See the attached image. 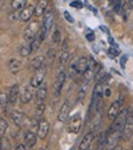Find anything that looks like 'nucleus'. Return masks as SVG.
Wrapping results in <instances>:
<instances>
[{
	"label": "nucleus",
	"instance_id": "1",
	"mask_svg": "<svg viewBox=\"0 0 133 150\" xmlns=\"http://www.w3.org/2000/svg\"><path fill=\"white\" fill-rule=\"evenodd\" d=\"M41 30V26H40V22L35 20V21H30V23L27 25V27L25 28L23 31V40L26 42H31L35 37L38 35Z\"/></svg>",
	"mask_w": 133,
	"mask_h": 150
},
{
	"label": "nucleus",
	"instance_id": "2",
	"mask_svg": "<svg viewBox=\"0 0 133 150\" xmlns=\"http://www.w3.org/2000/svg\"><path fill=\"white\" fill-rule=\"evenodd\" d=\"M129 116V110L128 108H122L121 112L116 116V118L112 121V124L109 130H122L124 122L127 120V117Z\"/></svg>",
	"mask_w": 133,
	"mask_h": 150
},
{
	"label": "nucleus",
	"instance_id": "3",
	"mask_svg": "<svg viewBox=\"0 0 133 150\" xmlns=\"http://www.w3.org/2000/svg\"><path fill=\"white\" fill-rule=\"evenodd\" d=\"M46 73H47L46 65H42L37 70H35L32 78H31V80H30V85L32 86V87H35V89H37V87H38L43 83L44 76H46Z\"/></svg>",
	"mask_w": 133,
	"mask_h": 150
},
{
	"label": "nucleus",
	"instance_id": "4",
	"mask_svg": "<svg viewBox=\"0 0 133 150\" xmlns=\"http://www.w3.org/2000/svg\"><path fill=\"white\" fill-rule=\"evenodd\" d=\"M65 80H67V74L64 70H60L58 74H57V76H55V80H54V83H53V95L58 97L60 95V92H62V89H63V86H64V83H65Z\"/></svg>",
	"mask_w": 133,
	"mask_h": 150
},
{
	"label": "nucleus",
	"instance_id": "5",
	"mask_svg": "<svg viewBox=\"0 0 133 150\" xmlns=\"http://www.w3.org/2000/svg\"><path fill=\"white\" fill-rule=\"evenodd\" d=\"M123 98H117L116 101H113L111 103V106L109 107V110H107V118L111 121H113L116 118V116L121 112V110L123 108Z\"/></svg>",
	"mask_w": 133,
	"mask_h": 150
},
{
	"label": "nucleus",
	"instance_id": "6",
	"mask_svg": "<svg viewBox=\"0 0 133 150\" xmlns=\"http://www.w3.org/2000/svg\"><path fill=\"white\" fill-rule=\"evenodd\" d=\"M53 20H54V12H53V10H47L46 12H44V15H43V21H42V25H41V30L46 35H48L50 28H52Z\"/></svg>",
	"mask_w": 133,
	"mask_h": 150
},
{
	"label": "nucleus",
	"instance_id": "7",
	"mask_svg": "<svg viewBox=\"0 0 133 150\" xmlns=\"http://www.w3.org/2000/svg\"><path fill=\"white\" fill-rule=\"evenodd\" d=\"M121 135L123 140H129L131 137L133 135V116L131 113L124 122V126L121 130Z\"/></svg>",
	"mask_w": 133,
	"mask_h": 150
},
{
	"label": "nucleus",
	"instance_id": "8",
	"mask_svg": "<svg viewBox=\"0 0 133 150\" xmlns=\"http://www.w3.org/2000/svg\"><path fill=\"white\" fill-rule=\"evenodd\" d=\"M68 129L70 133L74 134H78L80 132V128H81V117L79 113L74 115L70 120H68Z\"/></svg>",
	"mask_w": 133,
	"mask_h": 150
},
{
	"label": "nucleus",
	"instance_id": "9",
	"mask_svg": "<svg viewBox=\"0 0 133 150\" xmlns=\"http://www.w3.org/2000/svg\"><path fill=\"white\" fill-rule=\"evenodd\" d=\"M49 129H50V126H49V122L46 120V118H41L40 122H38V129H37V137L40 139H46L47 135L49 133Z\"/></svg>",
	"mask_w": 133,
	"mask_h": 150
},
{
	"label": "nucleus",
	"instance_id": "10",
	"mask_svg": "<svg viewBox=\"0 0 133 150\" xmlns=\"http://www.w3.org/2000/svg\"><path fill=\"white\" fill-rule=\"evenodd\" d=\"M70 110H72V103L69 100H67V101L62 105V107H60V111H59V113H58V121L62 122V123H64L69 120V113H70Z\"/></svg>",
	"mask_w": 133,
	"mask_h": 150
},
{
	"label": "nucleus",
	"instance_id": "11",
	"mask_svg": "<svg viewBox=\"0 0 133 150\" xmlns=\"http://www.w3.org/2000/svg\"><path fill=\"white\" fill-rule=\"evenodd\" d=\"M95 139V132H89L84 135V138L81 139L78 150H89Z\"/></svg>",
	"mask_w": 133,
	"mask_h": 150
},
{
	"label": "nucleus",
	"instance_id": "12",
	"mask_svg": "<svg viewBox=\"0 0 133 150\" xmlns=\"http://www.w3.org/2000/svg\"><path fill=\"white\" fill-rule=\"evenodd\" d=\"M48 95V87L47 85L42 83L38 87H37V92H36V105L37 103H44V100L47 98Z\"/></svg>",
	"mask_w": 133,
	"mask_h": 150
},
{
	"label": "nucleus",
	"instance_id": "13",
	"mask_svg": "<svg viewBox=\"0 0 133 150\" xmlns=\"http://www.w3.org/2000/svg\"><path fill=\"white\" fill-rule=\"evenodd\" d=\"M33 15H35V6L28 4L20 11V20L23 21V22H27V21L31 20V17H32Z\"/></svg>",
	"mask_w": 133,
	"mask_h": 150
},
{
	"label": "nucleus",
	"instance_id": "14",
	"mask_svg": "<svg viewBox=\"0 0 133 150\" xmlns=\"http://www.w3.org/2000/svg\"><path fill=\"white\" fill-rule=\"evenodd\" d=\"M9 105H15L17 102V100L20 98V87H18V85H12L10 87L9 90Z\"/></svg>",
	"mask_w": 133,
	"mask_h": 150
},
{
	"label": "nucleus",
	"instance_id": "15",
	"mask_svg": "<svg viewBox=\"0 0 133 150\" xmlns=\"http://www.w3.org/2000/svg\"><path fill=\"white\" fill-rule=\"evenodd\" d=\"M10 116H11L12 122H14L17 127H21L22 124H23L25 122H26V116H25L21 111H17V110L12 111Z\"/></svg>",
	"mask_w": 133,
	"mask_h": 150
},
{
	"label": "nucleus",
	"instance_id": "16",
	"mask_svg": "<svg viewBox=\"0 0 133 150\" xmlns=\"http://www.w3.org/2000/svg\"><path fill=\"white\" fill-rule=\"evenodd\" d=\"M46 33L43 32L42 30H40V32H38V35H37L35 38L30 42V45H31V48H32V51H37L40 47H41V45L43 43V41H44V38H46Z\"/></svg>",
	"mask_w": 133,
	"mask_h": 150
},
{
	"label": "nucleus",
	"instance_id": "17",
	"mask_svg": "<svg viewBox=\"0 0 133 150\" xmlns=\"http://www.w3.org/2000/svg\"><path fill=\"white\" fill-rule=\"evenodd\" d=\"M101 118H102V116H101V110L95 112L92 118L90 120V124H89V129H90V132H95L101 124Z\"/></svg>",
	"mask_w": 133,
	"mask_h": 150
},
{
	"label": "nucleus",
	"instance_id": "18",
	"mask_svg": "<svg viewBox=\"0 0 133 150\" xmlns=\"http://www.w3.org/2000/svg\"><path fill=\"white\" fill-rule=\"evenodd\" d=\"M48 4H49L48 0H38V1H37V5L35 6V15L37 17L44 15V12L47 11Z\"/></svg>",
	"mask_w": 133,
	"mask_h": 150
},
{
	"label": "nucleus",
	"instance_id": "19",
	"mask_svg": "<svg viewBox=\"0 0 133 150\" xmlns=\"http://www.w3.org/2000/svg\"><path fill=\"white\" fill-rule=\"evenodd\" d=\"M37 143V135L35 134V132L32 130H27L26 133H25V144H26L27 148H33Z\"/></svg>",
	"mask_w": 133,
	"mask_h": 150
},
{
	"label": "nucleus",
	"instance_id": "20",
	"mask_svg": "<svg viewBox=\"0 0 133 150\" xmlns=\"http://www.w3.org/2000/svg\"><path fill=\"white\" fill-rule=\"evenodd\" d=\"M20 100H21V103H23V105L28 103L31 100H32V92H31L28 86H25L23 90L20 91Z\"/></svg>",
	"mask_w": 133,
	"mask_h": 150
},
{
	"label": "nucleus",
	"instance_id": "21",
	"mask_svg": "<svg viewBox=\"0 0 133 150\" xmlns=\"http://www.w3.org/2000/svg\"><path fill=\"white\" fill-rule=\"evenodd\" d=\"M44 62H46V59H44V55H37V57H35L32 60H31L30 68L35 71V70L38 69V68H41L42 65H44Z\"/></svg>",
	"mask_w": 133,
	"mask_h": 150
},
{
	"label": "nucleus",
	"instance_id": "22",
	"mask_svg": "<svg viewBox=\"0 0 133 150\" xmlns=\"http://www.w3.org/2000/svg\"><path fill=\"white\" fill-rule=\"evenodd\" d=\"M89 67V58L87 57H80L78 59V64H77V68H78V74L81 75Z\"/></svg>",
	"mask_w": 133,
	"mask_h": 150
},
{
	"label": "nucleus",
	"instance_id": "23",
	"mask_svg": "<svg viewBox=\"0 0 133 150\" xmlns=\"http://www.w3.org/2000/svg\"><path fill=\"white\" fill-rule=\"evenodd\" d=\"M77 64H78V59H73L69 64V68H68V76L70 79H74L78 76V68H77Z\"/></svg>",
	"mask_w": 133,
	"mask_h": 150
},
{
	"label": "nucleus",
	"instance_id": "24",
	"mask_svg": "<svg viewBox=\"0 0 133 150\" xmlns=\"http://www.w3.org/2000/svg\"><path fill=\"white\" fill-rule=\"evenodd\" d=\"M8 67H9V70L11 71V73H17L18 70H20V68H21V62L18 60V59H10L9 60V64H8Z\"/></svg>",
	"mask_w": 133,
	"mask_h": 150
},
{
	"label": "nucleus",
	"instance_id": "25",
	"mask_svg": "<svg viewBox=\"0 0 133 150\" xmlns=\"http://www.w3.org/2000/svg\"><path fill=\"white\" fill-rule=\"evenodd\" d=\"M44 111H46V105L44 103H37L36 105V111H35V118L37 121H40L44 115Z\"/></svg>",
	"mask_w": 133,
	"mask_h": 150
},
{
	"label": "nucleus",
	"instance_id": "26",
	"mask_svg": "<svg viewBox=\"0 0 133 150\" xmlns=\"http://www.w3.org/2000/svg\"><path fill=\"white\" fill-rule=\"evenodd\" d=\"M69 60V51L68 48L67 49H60V55H59V59H58V64L60 67L65 65L67 62Z\"/></svg>",
	"mask_w": 133,
	"mask_h": 150
},
{
	"label": "nucleus",
	"instance_id": "27",
	"mask_svg": "<svg viewBox=\"0 0 133 150\" xmlns=\"http://www.w3.org/2000/svg\"><path fill=\"white\" fill-rule=\"evenodd\" d=\"M26 5H27V0H12L11 1V8L15 11L22 10Z\"/></svg>",
	"mask_w": 133,
	"mask_h": 150
},
{
	"label": "nucleus",
	"instance_id": "28",
	"mask_svg": "<svg viewBox=\"0 0 133 150\" xmlns=\"http://www.w3.org/2000/svg\"><path fill=\"white\" fill-rule=\"evenodd\" d=\"M44 59H46V64L47 65H52L53 62L55 60V49L54 48H49L47 51V54H46V57H44Z\"/></svg>",
	"mask_w": 133,
	"mask_h": 150
},
{
	"label": "nucleus",
	"instance_id": "29",
	"mask_svg": "<svg viewBox=\"0 0 133 150\" xmlns=\"http://www.w3.org/2000/svg\"><path fill=\"white\" fill-rule=\"evenodd\" d=\"M86 87H87V84H86V83H81L79 90H78V93H77L78 101L81 102V101H83V100L85 98V96H86Z\"/></svg>",
	"mask_w": 133,
	"mask_h": 150
},
{
	"label": "nucleus",
	"instance_id": "30",
	"mask_svg": "<svg viewBox=\"0 0 133 150\" xmlns=\"http://www.w3.org/2000/svg\"><path fill=\"white\" fill-rule=\"evenodd\" d=\"M31 52H33V51H32V48H31L30 42L26 43V45L21 46V48H20V55L21 57H28V55L31 54Z\"/></svg>",
	"mask_w": 133,
	"mask_h": 150
},
{
	"label": "nucleus",
	"instance_id": "31",
	"mask_svg": "<svg viewBox=\"0 0 133 150\" xmlns=\"http://www.w3.org/2000/svg\"><path fill=\"white\" fill-rule=\"evenodd\" d=\"M6 130H8V122L5 118H0V137H4Z\"/></svg>",
	"mask_w": 133,
	"mask_h": 150
},
{
	"label": "nucleus",
	"instance_id": "32",
	"mask_svg": "<svg viewBox=\"0 0 133 150\" xmlns=\"http://www.w3.org/2000/svg\"><path fill=\"white\" fill-rule=\"evenodd\" d=\"M9 105V96L5 92H0V107H5Z\"/></svg>",
	"mask_w": 133,
	"mask_h": 150
},
{
	"label": "nucleus",
	"instance_id": "33",
	"mask_svg": "<svg viewBox=\"0 0 133 150\" xmlns=\"http://www.w3.org/2000/svg\"><path fill=\"white\" fill-rule=\"evenodd\" d=\"M52 41H53V43H60V31H59V28H54V31H53V33H52Z\"/></svg>",
	"mask_w": 133,
	"mask_h": 150
},
{
	"label": "nucleus",
	"instance_id": "34",
	"mask_svg": "<svg viewBox=\"0 0 133 150\" xmlns=\"http://www.w3.org/2000/svg\"><path fill=\"white\" fill-rule=\"evenodd\" d=\"M0 143H1V149H3V150H9L10 146H11L9 139L4 138V137H0Z\"/></svg>",
	"mask_w": 133,
	"mask_h": 150
},
{
	"label": "nucleus",
	"instance_id": "35",
	"mask_svg": "<svg viewBox=\"0 0 133 150\" xmlns=\"http://www.w3.org/2000/svg\"><path fill=\"white\" fill-rule=\"evenodd\" d=\"M70 6H73V8H77V9H81V8H83V3H81L80 0H74V1L70 3Z\"/></svg>",
	"mask_w": 133,
	"mask_h": 150
},
{
	"label": "nucleus",
	"instance_id": "36",
	"mask_svg": "<svg viewBox=\"0 0 133 150\" xmlns=\"http://www.w3.org/2000/svg\"><path fill=\"white\" fill-rule=\"evenodd\" d=\"M109 54L112 55V57H116V55L119 54V51H117L116 48H110V49H109Z\"/></svg>",
	"mask_w": 133,
	"mask_h": 150
},
{
	"label": "nucleus",
	"instance_id": "37",
	"mask_svg": "<svg viewBox=\"0 0 133 150\" xmlns=\"http://www.w3.org/2000/svg\"><path fill=\"white\" fill-rule=\"evenodd\" d=\"M64 17L67 18V21H68V22H70V23H73V22H74V18L72 17V15L69 14L68 11H64Z\"/></svg>",
	"mask_w": 133,
	"mask_h": 150
},
{
	"label": "nucleus",
	"instance_id": "38",
	"mask_svg": "<svg viewBox=\"0 0 133 150\" xmlns=\"http://www.w3.org/2000/svg\"><path fill=\"white\" fill-rule=\"evenodd\" d=\"M104 96H105V97H110V96H111V90H110V87H104Z\"/></svg>",
	"mask_w": 133,
	"mask_h": 150
},
{
	"label": "nucleus",
	"instance_id": "39",
	"mask_svg": "<svg viewBox=\"0 0 133 150\" xmlns=\"http://www.w3.org/2000/svg\"><path fill=\"white\" fill-rule=\"evenodd\" d=\"M86 40H87L89 42H92V41L95 40V35H94L92 32H89V33H86Z\"/></svg>",
	"mask_w": 133,
	"mask_h": 150
},
{
	"label": "nucleus",
	"instance_id": "40",
	"mask_svg": "<svg viewBox=\"0 0 133 150\" xmlns=\"http://www.w3.org/2000/svg\"><path fill=\"white\" fill-rule=\"evenodd\" d=\"M15 150H27V149H26V145H25V144H18L15 148Z\"/></svg>",
	"mask_w": 133,
	"mask_h": 150
},
{
	"label": "nucleus",
	"instance_id": "41",
	"mask_svg": "<svg viewBox=\"0 0 133 150\" xmlns=\"http://www.w3.org/2000/svg\"><path fill=\"white\" fill-rule=\"evenodd\" d=\"M126 60H127V57H126V55H123L122 59H121V65H122V68H124V63H126Z\"/></svg>",
	"mask_w": 133,
	"mask_h": 150
},
{
	"label": "nucleus",
	"instance_id": "42",
	"mask_svg": "<svg viewBox=\"0 0 133 150\" xmlns=\"http://www.w3.org/2000/svg\"><path fill=\"white\" fill-rule=\"evenodd\" d=\"M111 150H123V148L121 145H116V146H113Z\"/></svg>",
	"mask_w": 133,
	"mask_h": 150
},
{
	"label": "nucleus",
	"instance_id": "43",
	"mask_svg": "<svg viewBox=\"0 0 133 150\" xmlns=\"http://www.w3.org/2000/svg\"><path fill=\"white\" fill-rule=\"evenodd\" d=\"M127 3H128V5L131 6V9H133V0H128Z\"/></svg>",
	"mask_w": 133,
	"mask_h": 150
},
{
	"label": "nucleus",
	"instance_id": "44",
	"mask_svg": "<svg viewBox=\"0 0 133 150\" xmlns=\"http://www.w3.org/2000/svg\"><path fill=\"white\" fill-rule=\"evenodd\" d=\"M38 150H46V149H44V148H41V149H38Z\"/></svg>",
	"mask_w": 133,
	"mask_h": 150
},
{
	"label": "nucleus",
	"instance_id": "45",
	"mask_svg": "<svg viewBox=\"0 0 133 150\" xmlns=\"http://www.w3.org/2000/svg\"><path fill=\"white\" fill-rule=\"evenodd\" d=\"M0 150H3V149H1V143H0Z\"/></svg>",
	"mask_w": 133,
	"mask_h": 150
},
{
	"label": "nucleus",
	"instance_id": "46",
	"mask_svg": "<svg viewBox=\"0 0 133 150\" xmlns=\"http://www.w3.org/2000/svg\"><path fill=\"white\" fill-rule=\"evenodd\" d=\"M132 149H133V148H132Z\"/></svg>",
	"mask_w": 133,
	"mask_h": 150
}]
</instances>
